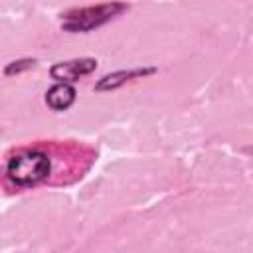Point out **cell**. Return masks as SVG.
<instances>
[{
	"instance_id": "obj_1",
	"label": "cell",
	"mask_w": 253,
	"mask_h": 253,
	"mask_svg": "<svg viewBox=\"0 0 253 253\" xmlns=\"http://www.w3.org/2000/svg\"><path fill=\"white\" fill-rule=\"evenodd\" d=\"M53 172V152L45 146L18 148L4 166L2 184L8 190H30L49 182Z\"/></svg>"
},
{
	"instance_id": "obj_2",
	"label": "cell",
	"mask_w": 253,
	"mask_h": 253,
	"mask_svg": "<svg viewBox=\"0 0 253 253\" xmlns=\"http://www.w3.org/2000/svg\"><path fill=\"white\" fill-rule=\"evenodd\" d=\"M126 10H128V4H123V2H107V4H97V6L73 8L61 14V30L69 34L91 32Z\"/></svg>"
},
{
	"instance_id": "obj_3",
	"label": "cell",
	"mask_w": 253,
	"mask_h": 253,
	"mask_svg": "<svg viewBox=\"0 0 253 253\" xmlns=\"http://www.w3.org/2000/svg\"><path fill=\"white\" fill-rule=\"evenodd\" d=\"M97 69V59L93 57H79V59H69V61H59L49 67V77L55 79L57 83H75L81 77L93 73Z\"/></svg>"
},
{
	"instance_id": "obj_4",
	"label": "cell",
	"mask_w": 253,
	"mask_h": 253,
	"mask_svg": "<svg viewBox=\"0 0 253 253\" xmlns=\"http://www.w3.org/2000/svg\"><path fill=\"white\" fill-rule=\"evenodd\" d=\"M156 73V67H136V69H121V71H113L103 75L97 83H95V91H113L123 87L125 83H128L130 79H138V77H146Z\"/></svg>"
},
{
	"instance_id": "obj_5",
	"label": "cell",
	"mask_w": 253,
	"mask_h": 253,
	"mask_svg": "<svg viewBox=\"0 0 253 253\" xmlns=\"http://www.w3.org/2000/svg\"><path fill=\"white\" fill-rule=\"evenodd\" d=\"M75 89L69 83H55L45 91V103L53 111H67L75 103Z\"/></svg>"
},
{
	"instance_id": "obj_6",
	"label": "cell",
	"mask_w": 253,
	"mask_h": 253,
	"mask_svg": "<svg viewBox=\"0 0 253 253\" xmlns=\"http://www.w3.org/2000/svg\"><path fill=\"white\" fill-rule=\"evenodd\" d=\"M34 65H36V59H18V61H12L4 67V75H18V73H22Z\"/></svg>"
}]
</instances>
